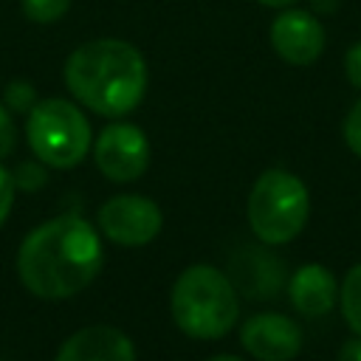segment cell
I'll list each match as a JSON object with an SVG mask.
<instances>
[{
	"label": "cell",
	"instance_id": "13",
	"mask_svg": "<svg viewBox=\"0 0 361 361\" xmlns=\"http://www.w3.org/2000/svg\"><path fill=\"white\" fill-rule=\"evenodd\" d=\"M20 6H23V14L28 20H34V23H54V20H59L68 11L71 0H20Z\"/></svg>",
	"mask_w": 361,
	"mask_h": 361
},
{
	"label": "cell",
	"instance_id": "17",
	"mask_svg": "<svg viewBox=\"0 0 361 361\" xmlns=\"http://www.w3.org/2000/svg\"><path fill=\"white\" fill-rule=\"evenodd\" d=\"M14 147H17V127H14L11 113L0 104V158L11 155Z\"/></svg>",
	"mask_w": 361,
	"mask_h": 361
},
{
	"label": "cell",
	"instance_id": "1",
	"mask_svg": "<svg viewBox=\"0 0 361 361\" xmlns=\"http://www.w3.org/2000/svg\"><path fill=\"white\" fill-rule=\"evenodd\" d=\"M102 268L96 228L79 214H59L39 223L20 243V282L39 299H68L87 288Z\"/></svg>",
	"mask_w": 361,
	"mask_h": 361
},
{
	"label": "cell",
	"instance_id": "14",
	"mask_svg": "<svg viewBox=\"0 0 361 361\" xmlns=\"http://www.w3.org/2000/svg\"><path fill=\"white\" fill-rule=\"evenodd\" d=\"M11 178H14V183L20 186V189H25V192H37L39 186H45V180H48V175H45V164L37 158V161H25V164H20L14 172H11Z\"/></svg>",
	"mask_w": 361,
	"mask_h": 361
},
{
	"label": "cell",
	"instance_id": "18",
	"mask_svg": "<svg viewBox=\"0 0 361 361\" xmlns=\"http://www.w3.org/2000/svg\"><path fill=\"white\" fill-rule=\"evenodd\" d=\"M14 192H17V183H14L11 172H8L6 166H0V226H3V220L8 217V212H11Z\"/></svg>",
	"mask_w": 361,
	"mask_h": 361
},
{
	"label": "cell",
	"instance_id": "10",
	"mask_svg": "<svg viewBox=\"0 0 361 361\" xmlns=\"http://www.w3.org/2000/svg\"><path fill=\"white\" fill-rule=\"evenodd\" d=\"M56 361H135L133 341L107 324L76 330L56 353Z\"/></svg>",
	"mask_w": 361,
	"mask_h": 361
},
{
	"label": "cell",
	"instance_id": "20",
	"mask_svg": "<svg viewBox=\"0 0 361 361\" xmlns=\"http://www.w3.org/2000/svg\"><path fill=\"white\" fill-rule=\"evenodd\" d=\"M338 361H361V338H350L338 350Z\"/></svg>",
	"mask_w": 361,
	"mask_h": 361
},
{
	"label": "cell",
	"instance_id": "8",
	"mask_svg": "<svg viewBox=\"0 0 361 361\" xmlns=\"http://www.w3.org/2000/svg\"><path fill=\"white\" fill-rule=\"evenodd\" d=\"M268 37L276 56L288 65H313L327 45V34L319 17L296 6H288L274 17Z\"/></svg>",
	"mask_w": 361,
	"mask_h": 361
},
{
	"label": "cell",
	"instance_id": "15",
	"mask_svg": "<svg viewBox=\"0 0 361 361\" xmlns=\"http://www.w3.org/2000/svg\"><path fill=\"white\" fill-rule=\"evenodd\" d=\"M344 144L361 158V99L344 116Z\"/></svg>",
	"mask_w": 361,
	"mask_h": 361
},
{
	"label": "cell",
	"instance_id": "5",
	"mask_svg": "<svg viewBox=\"0 0 361 361\" xmlns=\"http://www.w3.org/2000/svg\"><path fill=\"white\" fill-rule=\"evenodd\" d=\"M25 138L31 152L54 169H71L90 149V124L68 99H42L28 110Z\"/></svg>",
	"mask_w": 361,
	"mask_h": 361
},
{
	"label": "cell",
	"instance_id": "21",
	"mask_svg": "<svg viewBox=\"0 0 361 361\" xmlns=\"http://www.w3.org/2000/svg\"><path fill=\"white\" fill-rule=\"evenodd\" d=\"M259 6H268V8H288V6H296L299 0H257Z\"/></svg>",
	"mask_w": 361,
	"mask_h": 361
},
{
	"label": "cell",
	"instance_id": "7",
	"mask_svg": "<svg viewBox=\"0 0 361 361\" xmlns=\"http://www.w3.org/2000/svg\"><path fill=\"white\" fill-rule=\"evenodd\" d=\"M99 228L118 245H147L161 231V209L144 195H116L102 203Z\"/></svg>",
	"mask_w": 361,
	"mask_h": 361
},
{
	"label": "cell",
	"instance_id": "6",
	"mask_svg": "<svg viewBox=\"0 0 361 361\" xmlns=\"http://www.w3.org/2000/svg\"><path fill=\"white\" fill-rule=\"evenodd\" d=\"M93 161L104 178L116 183H130L141 178L149 166V141L135 124H107L93 144Z\"/></svg>",
	"mask_w": 361,
	"mask_h": 361
},
{
	"label": "cell",
	"instance_id": "12",
	"mask_svg": "<svg viewBox=\"0 0 361 361\" xmlns=\"http://www.w3.org/2000/svg\"><path fill=\"white\" fill-rule=\"evenodd\" d=\"M338 299H341L344 322L350 324L353 333L361 336V262L347 271V276L341 282V290H338Z\"/></svg>",
	"mask_w": 361,
	"mask_h": 361
},
{
	"label": "cell",
	"instance_id": "16",
	"mask_svg": "<svg viewBox=\"0 0 361 361\" xmlns=\"http://www.w3.org/2000/svg\"><path fill=\"white\" fill-rule=\"evenodd\" d=\"M6 102H8V107L11 110H31L34 104H37V99H34V87L28 85V82H11L8 85V90H6Z\"/></svg>",
	"mask_w": 361,
	"mask_h": 361
},
{
	"label": "cell",
	"instance_id": "11",
	"mask_svg": "<svg viewBox=\"0 0 361 361\" xmlns=\"http://www.w3.org/2000/svg\"><path fill=\"white\" fill-rule=\"evenodd\" d=\"M288 293H290L293 307L302 316H324L336 305L338 288H336V276L324 265L307 262L296 268V274L290 276Z\"/></svg>",
	"mask_w": 361,
	"mask_h": 361
},
{
	"label": "cell",
	"instance_id": "9",
	"mask_svg": "<svg viewBox=\"0 0 361 361\" xmlns=\"http://www.w3.org/2000/svg\"><path fill=\"white\" fill-rule=\"evenodd\" d=\"M240 341L257 361H290L302 350V330L282 313H257L243 324Z\"/></svg>",
	"mask_w": 361,
	"mask_h": 361
},
{
	"label": "cell",
	"instance_id": "4",
	"mask_svg": "<svg viewBox=\"0 0 361 361\" xmlns=\"http://www.w3.org/2000/svg\"><path fill=\"white\" fill-rule=\"evenodd\" d=\"M307 214L310 195L293 172L268 169L254 180L248 195V226L262 243H290L305 228Z\"/></svg>",
	"mask_w": 361,
	"mask_h": 361
},
{
	"label": "cell",
	"instance_id": "2",
	"mask_svg": "<svg viewBox=\"0 0 361 361\" xmlns=\"http://www.w3.org/2000/svg\"><path fill=\"white\" fill-rule=\"evenodd\" d=\"M65 85L76 102L116 118L138 107L147 90V62L124 39L102 37L79 45L65 62Z\"/></svg>",
	"mask_w": 361,
	"mask_h": 361
},
{
	"label": "cell",
	"instance_id": "3",
	"mask_svg": "<svg viewBox=\"0 0 361 361\" xmlns=\"http://www.w3.org/2000/svg\"><path fill=\"white\" fill-rule=\"evenodd\" d=\"M172 319L189 338H220L237 316V288L214 265H192L172 285Z\"/></svg>",
	"mask_w": 361,
	"mask_h": 361
},
{
	"label": "cell",
	"instance_id": "19",
	"mask_svg": "<svg viewBox=\"0 0 361 361\" xmlns=\"http://www.w3.org/2000/svg\"><path fill=\"white\" fill-rule=\"evenodd\" d=\"M344 73H347L350 85L361 90V42H355V45L344 54Z\"/></svg>",
	"mask_w": 361,
	"mask_h": 361
},
{
	"label": "cell",
	"instance_id": "22",
	"mask_svg": "<svg viewBox=\"0 0 361 361\" xmlns=\"http://www.w3.org/2000/svg\"><path fill=\"white\" fill-rule=\"evenodd\" d=\"M212 361H243V358H237V355H214Z\"/></svg>",
	"mask_w": 361,
	"mask_h": 361
}]
</instances>
